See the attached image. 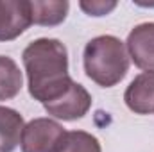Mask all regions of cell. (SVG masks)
I'll return each instance as SVG.
<instances>
[{
    "instance_id": "1",
    "label": "cell",
    "mask_w": 154,
    "mask_h": 152,
    "mask_svg": "<svg viewBox=\"0 0 154 152\" xmlns=\"http://www.w3.org/2000/svg\"><path fill=\"white\" fill-rule=\"evenodd\" d=\"M29 93L47 104L57 99L74 81L68 75V52L59 39L39 38L29 43L22 54Z\"/></svg>"
},
{
    "instance_id": "2",
    "label": "cell",
    "mask_w": 154,
    "mask_h": 152,
    "mask_svg": "<svg viewBox=\"0 0 154 152\" xmlns=\"http://www.w3.org/2000/svg\"><path fill=\"white\" fill-rule=\"evenodd\" d=\"M82 61L86 75L102 88L118 84L129 70V54L125 45L108 34L97 36L86 43Z\"/></svg>"
},
{
    "instance_id": "3",
    "label": "cell",
    "mask_w": 154,
    "mask_h": 152,
    "mask_svg": "<svg viewBox=\"0 0 154 152\" xmlns=\"http://www.w3.org/2000/svg\"><path fill=\"white\" fill-rule=\"evenodd\" d=\"M68 131L50 118H36L23 127L22 152H57Z\"/></svg>"
},
{
    "instance_id": "4",
    "label": "cell",
    "mask_w": 154,
    "mask_h": 152,
    "mask_svg": "<svg viewBox=\"0 0 154 152\" xmlns=\"http://www.w3.org/2000/svg\"><path fill=\"white\" fill-rule=\"evenodd\" d=\"M47 113L52 114L54 118L65 120V122H72L79 120L90 111L91 108V95L86 91L84 86L72 82L57 99L43 104Z\"/></svg>"
},
{
    "instance_id": "5",
    "label": "cell",
    "mask_w": 154,
    "mask_h": 152,
    "mask_svg": "<svg viewBox=\"0 0 154 152\" xmlns=\"http://www.w3.org/2000/svg\"><path fill=\"white\" fill-rule=\"evenodd\" d=\"M32 23L31 2L0 0V41H11L23 34Z\"/></svg>"
},
{
    "instance_id": "6",
    "label": "cell",
    "mask_w": 154,
    "mask_h": 152,
    "mask_svg": "<svg viewBox=\"0 0 154 152\" xmlns=\"http://www.w3.org/2000/svg\"><path fill=\"white\" fill-rule=\"evenodd\" d=\"M125 48L138 68L154 72V23L136 25L127 36Z\"/></svg>"
},
{
    "instance_id": "7",
    "label": "cell",
    "mask_w": 154,
    "mask_h": 152,
    "mask_svg": "<svg viewBox=\"0 0 154 152\" xmlns=\"http://www.w3.org/2000/svg\"><path fill=\"white\" fill-rule=\"evenodd\" d=\"M127 108L136 114L154 111V72H143L131 81L124 93Z\"/></svg>"
},
{
    "instance_id": "8",
    "label": "cell",
    "mask_w": 154,
    "mask_h": 152,
    "mask_svg": "<svg viewBox=\"0 0 154 152\" xmlns=\"http://www.w3.org/2000/svg\"><path fill=\"white\" fill-rule=\"evenodd\" d=\"M23 127V116L18 111L0 106V152H13L20 145Z\"/></svg>"
},
{
    "instance_id": "9",
    "label": "cell",
    "mask_w": 154,
    "mask_h": 152,
    "mask_svg": "<svg viewBox=\"0 0 154 152\" xmlns=\"http://www.w3.org/2000/svg\"><path fill=\"white\" fill-rule=\"evenodd\" d=\"M70 4L66 0H34L31 2V16L36 25H59L68 14Z\"/></svg>"
},
{
    "instance_id": "10",
    "label": "cell",
    "mask_w": 154,
    "mask_h": 152,
    "mask_svg": "<svg viewBox=\"0 0 154 152\" xmlns=\"http://www.w3.org/2000/svg\"><path fill=\"white\" fill-rule=\"evenodd\" d=\"M23 86V75L18 65L7 57L0 56V100L14 99Z\"/></svg>"
},
{
    "instance_id": "11",
    "label": "cell",
    "mask_w": 154,
    "mask_h": 152,
    "mask_svg": "<svg viewBox=\"0 0 154 152\" xmlns=\"http://www.w3.org/2000/svg\"><path fill=\"white\" fill-rule=\"evenodd\" d=\"M57 152H102L100 143L95 136L84 131H72L66 132L61 147Z\"/></svg>"
},
{
    "instance_id": "12",
    "label": "cell",
    "mask_w": 154,
    "mask_h": 152,
    "mask_svg": "<svg viewBox=\"0 0 154 152\" xmlns=\"http://www.w3.org/2000/svg\"><path fill=\"white\" fill-rule=\"evenodd\" d=\"M79 7L90 14V16H104L108 13H111L116 7V2H104V0H91V2H79Z\"/></svg>"
}]
</instances>
